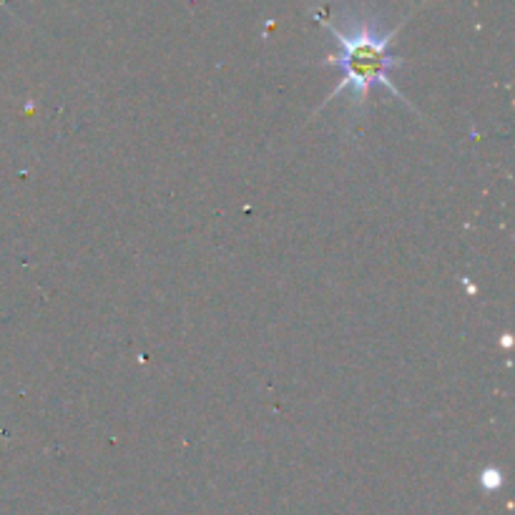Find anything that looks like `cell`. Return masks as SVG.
Listing matches in <instances>:
<instances>
[{"label": "cell", "mask_w": 515, "mask_h": 515, "mask_svg": "<svg viewBox=\"0 0 515 515\" xmlns=\"http://www.w3.org/2000/svg\"><path fill=\"white\" fill-rule=\"evenodd\" d=\"M335 41L340 43V56H330L327 63L337 66L342 71L340 86L332 88V96H340L345 88H352L357 96V103H365L370 96V88L385 86L387 91L395 93L400 101H405L400 88L392 81V73L400 66L395 56H390V43L395 41V31L380 33L375 26L365 23V26H355L352 31H340L332 23H325ZM407 103V101H405Z\"/></svg>", "instance_id": "cell-1"}]
</instances>
